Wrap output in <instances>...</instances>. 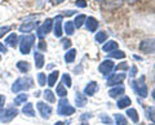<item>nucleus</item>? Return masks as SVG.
<instances>
[{
  "mask_svg": "<svg viewBox=\"0 0 155 125\" xmlns=\"http://www.w3.org/2000/svg\"><path fill=\"white\" fill-rule=\"evenodd\" d=\"M62 43H64V48H65V49H67V48L71 46V41L69 39H64V40H62Z\"/></svg>",
  "mask_w": 155,
  "mask_h": 125,
  "instance_id": "nucleus-44",
  "label": "nucleus"
},
{
  "mask_svg": "<svg viewBox=\"0 0 155 125\" xmlns=\"http://www.w3.org/2000/svg\"><path fill=\"white\" fill-rule=\"evenodd\" d=\"M140 50L145 53H153L155 52V40L154 39H146L140 43Z\"/></svg>",
  "mask_w": 155,
  "mask_h": 125,
  "instance_id": "nucleus-9",
  "label": "nucleus"
},
{
  "mask_svg": "<svg viewBox=\"0 0 155 125\" xmlns=\"http://www.w3.org/2000/svg\"><path fill=\"white\" fill-rule=\"evenodd\" d=\"M52 26H53V20L47 18L44 23H43L40 27H38V36L40 37V39H43L44 35H47V34H49L52 31Z\"/></svg>",
  "mask_w": 155,
  "mask_h": 125,
  "instance_id": "nucleus-7",
  "label": "nucleus"
},
{
  "mask_svg": "<svg viewBox=\"0 0 155 125\" xmlns=\"http://www.w3.org/2000/svg\"><path fill=\"white\" fill-rule=\"evenodd\" d=\"M75 102H76V106H78V107L81 108V107H84V106H85L87 99H85V97H84L83 94L78 92V93L75 94Z\"/></svg>",
  "mask_w": 155,
  "mask_h": 125,
  "instance_id": "nucleus-22",
  "label": "nucleus"
},
{
  "mask_svg": "<svg viewBox=\"0 0 155 125\" xmlns=\"http://www.w3.org/2000/svg\"><path fill=\"white\" fill-rule=\"evenodd\" d=\"M17 69L21 71V72H27V71L30 70V65L25 61H19V62H17Z\"/></svg>",
  "mask_w": 155,
  "mask_h": 125,
  "instance_id": "nucleus-27",
  "label": "nucleus"
},
{
  "mask_svg": "<svg viewBox=\"0 0 155 125\" xmlns=\"http://www.w3.org/2000/svg\"><path fill=\"white\" fill-rule=\"evenodd\" d=\"M0 59H2V58H0Z\"/></svg>",
  "mask_w": 155,
  "mask_h": 125,
  "instance_id": "nucleus-56",
  "label": "nucleus"
},
{
  "mask_svg": "<svg viewBox=\"0 0 155 125\" xmlns=\"http://www.w3.org/2000/svg\"><path fill=\"white\" fill-rule=\"evenodd\" d=\"M4 103H5V97L0 94V111L4 108Z\"/></svg>",
  "mask_w": 155,
  "mask_h": 125,
  "instance_id": "nucleus-43",
  "label": "nucleus"
},
{
  "mask_svg": "<svg viewBox=\"0 0 155 125\" xmlns=\"http://www.w3.org/2000/svg\"><path fill=\"white\" fill-rule=\"evenodd\" d=\"M85 25H87V30L91 31V32H94L98 27V21L93 17H88L85 18Z\"/></svg>",
  "mask_w": 155,
  "mask_h": 125,
  "instance_id": "nucleus-13",
  "label": "nucleus"
},
{
  "mask_svg": "<svg viewBox=\"0 0 155 125\" xmlns=\"http://www.w3.org/2000/svg\"><path fill=\"white\" fill-rule=\"evenodd\" d=\"M36 27H38V21H26L25 23H22V25L19 26V31L23 34H27L32 30H35Z\"/></svg>",
  "mask_w": 155,
  "mask_h": 125,
  "instance_id": "nucleus-11",
  "label": "nucleus"
},
{
  "mask_svg": "<svg viewBox=\"0 0 155 125\" xmlns=\"http://www.w3.org/2000/svg\"><path fill=\"white\" fill-rule=\"evenodd\" d=\"M62 84L66 85L67 88H71V78H70V75L69 74H64L62 75Z\"/></svg>",
  "mask_w": 155,
  "mask_h": 125,
  "instance_id": "nucleus-35",
  "label": "nucleus"
},
{
  "mask_svg": "<svg viewBox=\"0 0 155 125\" xmlns=\"http://www.w3.org/2000/svg\"><path fill=\"white\" fill-rule=\"evenodd\" d=\"M75 57H76V50L74 49V48H71V49L67 50L66 54H65V61H66V63H72V62L75 61Z\"/></svg>",
  "mask_w": 155,
  "mask_h": 125,
  "instance_id": "nucleus-18",
  "label": "nucleus"
},
{
  "mask_svg": "<svg viewBox=\"0 0 155 125\" xmlns=\"http://www.w3.org/2000/svg\"><path fill=\"white\" fill-rule=\"evenodd\" d=\"M113 69H114V62L111 61V59H106V61H104L100 65V67H98L100 72H101V74H104V75H107L109 72H111V71H113Z\"/></svg>",
  "mask_w": 155,
  "mask_h": 125,
  "instance_id": "nucleus-10",
  "label": "nucleus"
},
{
  "mask_svg": "<svg viewBox=\"0 0 155 125\" xmlns=\"http://www.w3.org/2000/svg\"><path fill=\"white\" fill-rule=\"evenodd\" d=\"M96 2H102V0H96Z\"/></svg>",
  "mask_w": 155,
  "mask_h": 125,
  "instance_id": "nucleus-54",
  "label": "nucleus"
},
{
  "mask_svg": "<svg viewBox=\"0 0 155 125\" xmlns=\"http://www.w3.org/2000/svg\"><path fill=\"white\" fill-rule=\"evenodd\" d=\"M85 18H87V17L84 16V14H79V16H78L75 20H74V26L78 27V28L81 27V25H83V23L85 22Z\"/></svg>",
  "mask_w": 155,
  "mask_h": 125,
  "instance_id": "nucleus-31",
  "label": "nucleus"
},
{
  "mask_svg": "<svg viewBox=\"0 0 155 125\" xmlns=\"http://www.w3.org/2000/svg\"><path fill=\"white\" fill-rule=\"evenodd\" d=\"M62 16H57L54 20V35L56 37L62 36Z\"/></svg>",
  "mask_w": 155,
  "mask_h": 125,
  "instance_id": "nucleus-14",
  "label": "nucleus"
},
{
  "mask_svg": "<svg viewBox=\"0 0 155 125\" xmlns=\"http://www.w3.org/2000/svg\"><path fill=\"white\" fill-rule=\"evenodd\" d=\"M38 49L41 50V52H45L47 50V44H45L44 40H40V43H39V45H38Z\"/></svg>",
  "mask_w": 155,
  "mask_h": 125,
  "instance_id": "nucleus-41",
  "label": "nucleus"
},
{
  "mask_svg": "<svg viewBox=\"0 0 155 125\" xmlns=\"http://www.w3.org/2000/svg\"><path fill=\"white\" fill-rule=\"evenodd\" d=\"M34 58H35V67L36 69H43L44 67V56L41 54V53H39V52H35V54H34Z\"/></svg>",
  "mask_w": 155,
  "mask_h": 125,
  "instance_id": "nucleus-16",
  "label": "nucleus"
},
{
  "mask_svg": "<svg viewBox=\"0 0 155 125\" xmlns=\"http://www.w3.org/2000/svg\"><path fill=\"white\" fill-rule=\"evenodd\" d=\"M106 39H107V34H106L105 31H98V34L96 35V41L100 43V44L106 41Z\"/></svg>",
  "mask_w": 155,
  "mask_h": 125,
  "instance_id": "nucleus-33",
  "label": "nucleus"
},
{
  "mask_svg": "<svg viewBox=\"0 0 155 125\" xmlns=\"http://www.w3.org/2000/svg\"><path fill=\"white\" fill-rule=\"evenodd\" d=\"M97 89H98V85H97L96 81H91V83L85 86V89H84V94L85 95H89V97H92L96 92H97Z\"/></svg>",
  "mask_w": 155,
  "mask_h": 125,
  "instance_id": "nucleus-15",
  "label": "nucleus"
},
{
  "mask_svg": "<svg viewBox=\"0 0 155 125\" xmlns=\"http://www.w3.org/2000/svg\"><path fill=\"white\" fill-rule=\"evenodd\" d=\"M64 2H65V0H51V3L53 4V5H58V4H61Z\"/></svg>",
  "mask_w": 155,
  "mask_h": 125,
  "instance_id": "nucleus-46",
  "label": "nucleus"
},
{
  "mask_svg": "<svg viewBox=\"0 0 155 125\" xmlns=\"http://www.w3.org/2000/svg\"><path fill=\"white\" fill-rule=\"evenodd\" d=\"M17 115H18L17 108H14V107H9V108H5V110L3 108L2 111H0V121L2 123H9V121H12Z\"/></svg>",
  "mask_w": 155,
  "mask_h": 125,
  "instance_id": "nucleus-5",
  "label": "nucleus"
},
{
  "mask_svg": "<svg viewBox=\"0 0 155 125\" xmlns=\"http://www.w3.org/2000/svg\"><path fill=\"white\" fill-rule=\"evenodd\" d=\"M150 125H153V124H150Z\"/></svg>",
  "mask_w": 155,
  "mask_h": 125,
  "instance_id": "nucleus-55",
  "label": "nucleus"
},
{
  "mask_svg": "<svg viewBox=\"0 0 155 125\" xmlns=\"http://www.w3.org/2000/svg\"><path fill=\"white\" fill-rule=\"evenodd\" d=\"M80 125H89V124H88V123H81Z\"/></svg>",
  "mask_w": 155,
  "mask_h": 125,
  "instance_id": "nucleus-53",
  "label": "nucleus"
},
{
  "mask_svg": "<svg viewBox=\"0 0 155 125\" xmlns=\"http://www.w3.org/2000/svg\"><path fill=\"white\" fill-rule=\"evenodd\" d=\"M56 93H57V95H60L61 98H64V97H66V94H67V90L65 89V86H64V84L62 83H60L57 85V89H56Z\"/></svg>",
  "mask_w": 155,
  "mask_h": 125,
  "instance_id": "nucleus-30",
  "label": "nucleus"
},
{
  "mask_svg": "<svg viewBox=\"0 0 155 125\" xmlns=\"http://www.w3.org/2000/svg\"><path fill=\"white\" fill-rule=\"evenodd\" d=\"M89 117H92V115H91V114H88V115L85 114V115H83V116H81V119H83V120H84V119H89Z\"/></svg>",
  "mask_w": 155,
  "mask_h": 125,
  "instance_id": "nucleus-49",
  "label": "nucleus"
},
{
  "mask_svg": "<svg viewBox=\"0 0 155 125\" xmlns=\"http://www.w3.org/2000/svg\"><path fill=\"white\" fill-rule=\"evenodd\" d=\"M137 74V69H136V66H133L132 69H130V76H134Z\"/></svg>",
  "mask_w": 155,
  "mask_h": 125,
  "instance_id": "nucleus-47",
  "label": "nucleus"
},
{
  "mask_svg": "<svg viewBox=\"0 0 155 125\" xmlns=\"http://www.w3.org/2000/svg\"><path fill=\"white\" fill-rule=\"evenodd\" d=\"M129 104H130V98L129 97H123L122 99L118 101V103H116V106H118L119 108H125V107H128Z\"/></svg>",
  "mask_w": 155,
  "mask_h": 125,
  "instance_id": "nucleus-26",
  "label": "nucleus"
},
{
  "mask_svg": "<svg viewBox=\"0 0 155 125\" xmlns=\"http://www.w3.org/2000/svg\"><path fill=\"white\" fill-rule=\"evenodd\" d=\"M125 79V74L124 72H120V74H115L113 76H110L109 80H107V85H119V83H122V81Z\"/></svg>",
  "mask_w": 155,
  "mask_h": 125,
  "instance_id": "nucleus-12",
  "label": "nucleus"
},
{
  "mask_svg": "<svg viewBox=\"0 0 155 125\" xmlns=\"http://www.w3.org/2000/svg\"><path fill=\"white\" fill-rule=\"evenodd\" d=\"M115 49H118V43H116V41H113V40H111V41H107V43H106V44L102 46V50L104 52H113V50H115Z\"/></svg>",
  "mask_w": 155,
  "mask_h": 125,
  "instance_id": "nucleus-23",
  "label": "nucleus"
},
{
  "mask_svg": "<svg viewBox=\"0 0 155 125\" xmlns=\"http://www.w3.org/2000/svg\"><path fill=\"white\" fill-rule=\"evenodd\" d=\"M74 30H75L74 22L67 21V22L65 23V32L67 34V35H72V34H74Z\"/></svg>",
  "mask_w": 155,
  "mask_h": 125,
  "instance_id": "nucleus-32",
  "label": "nucleus"
},
{
  "mask_svg": "<svg viewBox=\"0 0 155 125\" xmlns=\"http://www.w3.org/2000/svg\"><path fill=\"white\" fill-rule=\"evenodd\" d=\"M38 83H39V85H40V86H44L45 85L47 78H45V75L43 74V72H40V74L38 75Z\"/></svg>",
  "mask_w": 155,
  "mask_h": 125,
  "instance_id": "nucleus-36",
  "label": "nucleus"
},
{
  "mask_svg": "<svg viewBox=\"0 0 155 125\" xmlns=\"http://www.w3.org/2000/svg\"><path fill=\"white\" fill-rule=\"evenodd\" d=\"M151 95H153V98H154V101H155V89L153 90V93H151Z\"/></svg>",
  "mask_w": 155,
  "mask_h": 125,
  "instance_id": "nucleus-51",
  "label": "nucleus"
},
{
  "mask_svg": "<svg viewBox=\"0 0 155 125\" xmlns=\"http://www.w3.org/2000/svg\"><path fill=\"white\" fill-rule=\"evenodd\" d=\"M17 40H18V36H17L14 32H12L11 35H9L7 39H5V44H7L8 46L16 48V45H17Z\"/></svg>",
  "mask_w": 155,
  "mask_h": 125,
  "instance_id": "nucleus-20",
  "label": "nucleus"
},
{
  "mask_svg": "<svg viewBox=\"0 0 155 125\" xmlns=\"http://www.w3.org/2000/svg\"><path fill=\"white\" fill-rule=\"evenodd\" d=\"M34 41H35L34 35H23L19 39V52L22 54H28L31 50V46L34 45Z\"/></svg>",
  "mask_w": 155,
  "mask_h": 125,
  "instance_id": "nucleus-2",
  "label": "nucleus"
},
{
  "mask_svg": "<svg viewBox=\"0 0 155 125\" xmlns=\"http://www.w3.org/2000/svg\"><path fill=\"white\" fill-rule=\"evenodd\" d=\"M75 13V11H69V12H65V14H66V16H71V14H74Z\"/></svg>",
  "mask_w": 155,
  "mask_h": 125,
  "instance_id": "nucleus-50",
  "label": "nucleus"
},
{
  "mask_svg": "<svg viewBox=\"0 0 155 125\" xmlns=\"http://www.w3.org/2000/svg\"><path fill=\"white\" fill-rule=\"evenodd\" d=\"M124 93V88L122 85H118V86H115V88H111L110 90H109V95L111 98H115V97H118V95H120V94H123Z\"/></svg>",
  "mask_w": 155,
  "mask_h": 125,
  "instance_id": "nucleus-19",
  "label": "nucleus"
},
{
  "mask_svg": "<svg viewBox=\"0 0 155 125\" xmlns=\"http://www.w3.org/2000/svg\"><path fill=\"white\" fill-rule=\"evenodd\" d=\"M147 116L150 117L151 121L155 123V107H149L147 108Z\"/></svg>",
  "mask_w": 155,
  "mask_h": 125,
  "instance_id": "nucleus-37",
  "label": "nucleus"
},
{
  "mask_svg": "<svg viewBox=\"0 0 155 125\" xmlns=\"http://www.w3.org/2000/svg\"><path fill=\"white\" fill-rule=\"evenodd\" d=\"M123 5V0H102L101 8L104 11H115Z\"/></svg>",
  "mask_w": 155,
  "mask_h": 125,
  "instance_id": "nucleus-6",
  "label": "nucleus"
},
{
  "mask_svg": "<svg viewBox=\"0 0 155 125\" xmlns=\"http://www.w3.org/2000/svg\"><path fill=\"white\" fill-rule=\"evenodd\" d=\"M27 101V94H19L16 97V99H14V104L16 106H19V104H22V103H25Z\"/></svg>",
  "mask_w": 155,
  "mask_h": 125,
  "instance_id": "nucleus-34",
  "label": "nucleus"
},
{
  "mask_svg": "<svg viewBox=\"0 0 155 125\" xmlns=\"http://www.w3.org/2000/svg\"><path fill=\"white\" fill-rule=\"evenodd\" d=\"M9 31H11V27H9V26H3V27H0V37L5 36V34H8Z\"/></svg>",
  "mask_w": 155,
  "mask_h": 125,
  "instance_id": "nucleus-38",
  "label": "nucleus"
},
{
  "mask_svg": "<svg viewBox=\"0 0 155 125\" xmlns=\"http://www.w3.org/2000/svg\"><path fill=\"white\" fill-rule=\"evenodd\" d=\"M57 112L60 115H64V116H71L72 114H75V108L69 104V99H66L64 97V98H61L60 101H58Z\"/></svg>",
  "mask_w": 155,
  "mask_h": 125,
  "instance_id": "nucleus-3",
  "label": "nucleus"
},
{
  "mask_svg": "<svg viewBox=\"0 0 155 125\" xmlns=\"http://www.w3.org/2000/svg\"><path fill=\"white\" fill-rule=\"evenodd\" d=\"M125 114H127V116L132 120L133 123H138V115H137V111H136L134 108H128Z\"/></svg>",
  "mask_w": 155,
  "mask_h": 125,
  "instance_id": "nucleus-24",
  "label": "nucleus"
},
{
  "mask_svg": "<svg viewBox=\"0 0 155 125\" xmlns=\"http://www.w3.org/2000/svg\"><path fill=\"white\" fill-rule=\"evenodd\" d=\"M56 125H64V123H62V121H57Z\"/></svg>",
  "mask_w": 155,
  "mask_h": 125,
  "instance_id": "nucleus-52",
  "label": "nucleus"
},
{
  "mask_svg": "<svg viewBox=\"0 0 155 125\" xmlns=\"http://www.w3.org/2000/svg\"><path fill=\"white\" fill-rule=\"evenodd\" d=\"M43 95H44V98H45V101H47V102H49V103H53V102H54V101H56L54 93H53L52 90H49V89H47Z\"/></svg>",
  "mask_w": 155,
  "mask_h": 125,
  "instance_id": "nucleus-28",
  "label": "nucleus"
},
{
  "mask_svg": "<svg viewBox=\"0 0 155 125\" xmlns=\"http://www.w3.org/2000/svg\"><path fill=\"white\" fill-rule=\"evenodd\" d=\"M125 2H127L129 5H132V4H136V3H137V0H125Z\"/></svg>",
  "mask_w": 155,
  "mask_h": 125,
  "instance_id": "nucleus-48",
  "label": "nucleus"
},
{
  "mask_svg": "<svg viewBox=\"0 0 155 125\" xmlns=\"http://www.w3.org/2000/svg\"><path fill=\"white\" fill-rule=\"evenodd\" d=\"M22 112L25 114L26 116H28V117H34V116H35V111H34L32 103H26L25 106H23V108H22Z\"/></svg>",
  "mask_w": 155,
  "mask_h": 125,
  "instance_id": "nucleus-17",
  "label": "nucleus"
},
{
  "mask_svg": "<svg viewBox=\"0 0 155 125\" xmlns=\"http://www.w3.org/2000/svg\"><path fill=\"white\" fill-rule=\"evenodd\" d=\"M128 69V65L127 63H125V62H123V63H120V65H118V66H116V70H127Z\"/></svg>",
  "mask_w": 155,
  "mask_h": 125,
  "instance_id": "nucleus-42",
  "label": "nucleus"
},
{
  "mask_svg": "<svg viewBox=\"0 0 155 125\" xmlns=\"http://www.w3.org/2000/svg\"><path fill=\"white\" fill-rule=\"evenodd\" d=\"M114 119H115V123H116V125H128L127 119H125V117L123 116V115L116 114L115 116H114Z\"/></svg>",
  "mask_w": 155,
  "mask_h": 125,
  "instance_id": "nucleus-29",
  "label": "nucleus"
},
{
  "mask_svg": "<svg viewBox=\"0 0 155 125\" xmlns=\"http://www.w3.org/2000/svg\"><path fill=\"white\" fill-rule=\"evenodd\" d=\"M36 107H38V111H39V114L41 115L43 119H49L51 117V114H52V107L51 106H48L44 102H38Z\"/></svg>",
  "mask_w": 155,
  "mask_h": 125,
  "instance_id": "nucleus-8",
  "label": "nucleus"
},
{
  "mask_svg": "<svg viewBox=\"0 0 155 125\" xmlns=\"http://www.w3.org/2000/svg\"><path fill=\"white\" fill-rule=\"evenodd\" d=\"M132 86L134 89V92L137 93L140 97H147V86L145 84V76H141V79L140 80H134L132 83Z\"/></svg>",
  "mask_w": 155,
  "mask_h": 125,
  "instance_id": "nucleus-4",
  "label": "nucleus"
},
{
  "mask_svg": "<svg viewBox=\"0 0 155 125\" xmlns=\"http://www.w3.org/2000/svg\"><path fill=\"white\" fill-rule=\"evenodd\" d=\"M75 5L78 8H85L87 7V2L85 0H76L75 2Z\"/></svg>",
  "mask_w": 155,
  "mask_h": 125,
  "instance_id": "nucleus-40",
  "label": "nucleus"
},
{
  "mask_svg": "<svg viewBox=\"0 0 155 125\" xmlns=\"http://www.w3.org/2000/svg\"><path fill=\"white\" fill-rule=\"evenodd\" d=\"M7 52H8V50H7V46L0 43V53H7Z\"/></svg>",
  "mask_w": 155,
  "mask_h": 125,
  "instance_id": "nucleus-45",
  "label": "nucleus"
},
{
  "mask_svg": "<svg viewBox=\"0 0 155 125\" xmlns=\"http://www.w3.org/2000/svg\"><path fill=\"white\" fill-rule=\"evenodd\" d=\"M101 120H102L104 124H113V120H111L109 116H106V115H101Z\"/></svg>",
  "mask_w": 155,
  "mask_h": 125,
  "instance_id": "nucleus-39",
  "label": "nucleus"
},
{
  "mask_svg": "<svg viewBox=\"0 0 155 125\" xmlns=\"http://www.w3.org/2000/svg\"><path fill=\"white\" fill-rule=\"evenodd\" d=\"M58 75H60V72L58 71H53V72H51L49 75H48L47 78V83L49 86H53L56 83H57V79H58Z\"/></svg>",
  "mask_w": 155,
  "mask_h": 125,
  "instance_id": "nucleus-21",
  "label": "nucleus"
},
{
  "mask_svg": "<svg viewBox=\"0 0 155 125\" xmlns=\"http://www.w3.org/2000/svg\"><path fill=\"white\" fill-rule=\"evenodd\" d=\"M32 86V79L31 78H18L12 85V92L19 93L22 90H27Z\"/></svg>",
  "mask_w": 155,
  "mask_h": 125,
  "instance_id": "nucleus-1",
  "label": "nucleus"
},
{
  "mask_svg": "<svg viewBox=\"0 0 155 125\" xmlns=\"http://www.w3.org/2000/svg\"><path fill=\"white\" fill-rule=\"evenodd\" d=\"M109 57H111V58L123 59V58H125V53H124V52H122V50L115 49V50H113V52H110V53H109Z\"/></svg>",
  "mask_w": 155,
  "mask_h": 125,
  "instance_id": "nucleus-25",
  "label": "nucleus"
}]
</instances>
